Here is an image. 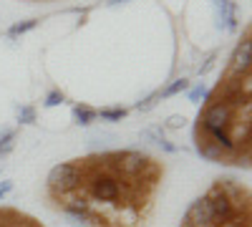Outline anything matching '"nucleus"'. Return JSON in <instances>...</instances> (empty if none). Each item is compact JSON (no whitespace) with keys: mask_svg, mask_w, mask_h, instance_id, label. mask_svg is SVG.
I'll return each instance as SVG.
<instances>
[{"mask_svg":"<svg viewBox=\"0 0 252 227\" xmlns=\"http://www.w3.org/2000/svg\"><path fill=\"white\" fill-rule=\"evenodd\" d=\"M13 144H15V129H8L3 136H0V154L13 152Z\"/></svg>","mask_w":252,"mask_h":227,"instance_id":"obj_8","label":"nucleus"},{"mask_svg":"<svg viewBox=\"0 0 252 227\" xmlns=\"http://www.w3.org/2000/svg\"><path fill=\"white\" fill-rule=\"evenodd\" d=\"M126 111L124 106H106V109H98L96 111V116H101L103 121H121V119H126Z\"/></svg>","mask_w":252,"mask_h":227,"instance_id":"obj_6","label":"nucleus"},{"mask_svg":"<svg viewBox=\"0 0 252 227\" xmlns=\"http://www.w3.org/2000/svg\"><path fill=\"white\" fill-rule=\"evenodd\" d=\"M184 121H187V119L179 116V114H177V116H169V121H166V129H182Z\"/></svg>","mask_w":252,"mask_h":227,"instance_id":"obj_13","label":"nucleus"},{"mask_svg":"<svg viewBox=\"0 0 252 227\" xmlns=\"http://www.w3.org/2000/svg\"><path fill=\"white\" fill-rule=\"evenodd\" d=\"M73 119H76V124H81V127H89V124H94L98 116H96V109H91L86 104H76L73 106Z\"/></svg>","mask_w":252,"mask_h":227,"instance_id":"obj_4","label":"nucleus"},{"mask_svg":"<svg viewBox=\"0 0 252 227\" xmlns=\"http://www.w3.org/2000/svg\"><path fill=\"white\" fill-rule=\"evenodd\" d=\"M119 3H126V0H109V5H119Z\"/></svg>","mask_w":252,"mask_h":227,"instance_id":"obj_15","label":"nucleus"},{"mask_svg":"<svg viewBox=\"0 0 252 227\" xmlns=\"http://www.w3.org/2000/svg\"><path fill=\"white\" fill-rule=\"evenodd\" d=\"M78 187V162H61L48 172L46 179V190L51 195V199L63 197V195H71Z\"/></svg>","mask_w":252,"mask_h":227,"instance_id":"obj_1","label":"nucleus"},{"mask_svg":"<svg viewBox=\"0 0 252 227\" xmlns=\"http://www.w3.org/2000/svg\"><path fill=\"white\" fill-rule=\"evenodd\" d=\"M209 91L204 89V84H199V86H194L192 91H189V98H192V101H199V98H204Z\"/></svg>","mask_w":252,"mask_h":227,"instance_id":"obj_12","label":"nucleus"},{"mask_svg":"<svg viewBox=\"0 0 252 227\" xmlns=\"http://www.w3.org/2000/svg\"><path fill=\"white\" fill-rule=\"evenodd\" d=\"M35 26H38V18H31V20H20V23H13V26L8 28V35H10V38H18V35H23V33L33 31Z\"/></svg>","mask_w":252,"mask_h":227,"instance_id":"obj_7","label":"nucleus"},{"mask_svg":"<svg viewBox=\"0 0 252 227\" xmlns=\"http://www.w3.org/2000/svg\"><path fill=\"white\" fill-rule=\"evenodd\" d=\"M250 61H252V43H250V33H247L245 40L237 46L232 61H229L227 73H250Z\"/></svg>","mask_w":252,"mask_h":227,"instance_id":"obj_2","label":"nucleus"},{"mask_svg":"<svg viewBox=\"0 0 252 227\" xmlns=\"http://www.w3.org/2000/svg\"><path fill=\"white\" fill-rule=\"evenodd\" d=\"M63 98H66V96H63V91H51L48 96H46V101H43V106H58V104H63Z\"/></svg>","mask_w":252,"mask_h":227,"instance_id":"obj_11","label":"nucleus"},{"mask_svg":"<svg viewBox=\"0 0 252 227\" xmlns=\"http://www.w3.org/2000/svg\"><path fill=\"white\" fill-rule=\"evenodd\" d=\"M157 98H161V94H159V91H154V94H149V96H146L144 101H139V104H136V109H139V111H152V109L157 106Z\"/></svg>","mask_w":252,"mask_h":227,"instance_id":"obj_9","label":"nucleus"},{"mask_svg":"<svg viewBox=\"0 0 252 227\" xmlns=\"http://www.w3.org/2000/svg\"><path fill=\"white\" fill-rule=\"evenodd\" d=\"M10 190H13V182H0V199H3Z\"/></svg>","mask_w":252,"mask_h":227,"instance_id":"obj_14","label":"nucleus"},{"mask_svg":"<svg viewBox=\"0 0 252 227\" xmlns=\"http://www.w3.org/2000/svg\"><path fill=\"white\" fill-rule=\"evenodd\" d=\"M141 139L154 141L157 147H161V149H166V152H177L174 144H169V141L164 139V134H161V129H159V127H149V129H144V131H141Z\"/></svg>","mask_w":252,"mask_h":227,"instance_id":"obj_3","label":"nucleus"},{"mask_svg":"<svg viewBox=\"0 0 252 227\" xmlns=\"http://www.w3.org/2000/svg\"><path fill=\"white\" fill-rule=\"evenodd\" d=\"M182 91H189V78H177V81H172V84L164 86L159 94H161V98H169V96H177V94H182Z\"/></svg>","mask_w":252,"mask_h":227,"instance_id":"obj_5","label":"nucleus"},{"mask_svg":"<svg viewBox=\"0 0 252 227\" xmlns=\"http://www.w3.org/2000/svg\"><path fill=\"white\" fill-rule=\"evenodd\" d=\"M18 121H20V124H33V121H35V109H33V106H20Z\"/></svg>","mask_w":252,"mask_h":227,"instance_id":"obj_10","label":"nucleus"}]
</instances>
